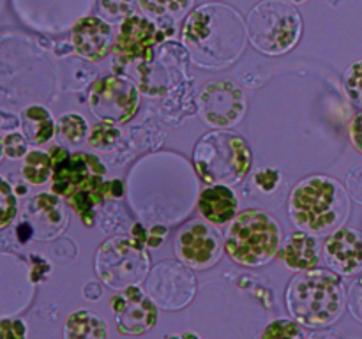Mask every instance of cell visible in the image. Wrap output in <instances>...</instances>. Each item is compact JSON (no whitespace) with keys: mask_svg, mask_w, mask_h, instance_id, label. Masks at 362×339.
Returning <instances> with one entry per match:
<instances>
[{"mask_svg":"<svg viewBox=\"0 0 362 339\" xmlns=\"http://www.w3.org/2000/svg\"><path fill=\"white\" fill-rule=\"evenodd\" d=\"M193 165L204 182L211 186H235L253 168V152L244 136L233 131H209L193 150Z\"/></svg>","mask_w":362,"mask_h":339,"instance_id":"5b68a950","label":"cell"},{"mask_svg":"<svg viewBox=\"0 0 362 339\" xmlns=\"http://www.w3.org/2000/svg\"><path fill=\"white\" fill-rule=\"evenodd\" d=\"M198 212L211 225H226L239 214V198L230 186H209L198 196Z\"/></svg>","mask_w":362,"mask_h":339,"instance_id":"d6986e66","label":"cell"},{"mask_svg":"<svg viewBox=\"0 0 362 339\" xmlns=\"http://www.w3.org/2000/svg\"><path fill=\"white\" fill-rule=\"evenodd\" d=\"M25 221L30 222L34 237H39L41 240L53 239L67 225V214L62 205V198L49 193L35 194L27 203Z\"/></svg>","mask_w":362,"mask_h":339,"instance_id":"e0dca14e","label":"cell"},{"mask_svg":"<svg viewBox=\"0 0 362 339\" xmlns=\"http://www.w3.org/2000/svg\"><path fill=\"white\" fill-rule=\"evenodd\" d=\"M88 108L101 122L113 126L129 122L140 108L138 85L117 73L98 78L88 92Z\"/></svg>","mask_w":362,"mask_h":339,"instance_id":"30bf717a","label":"cell"},{"mask_svg":"<svg viewBox=\"0 0 362 339\" xmlns=\"http://www.w3.org/2000/svg\"><path fill=\"white\" fill-rule=\"evenodd\" d=\"M168 235V228L163 225H154L147 230V247H159L165 242V237Z\"/></svg>","mask_w":362,"mask_h":339,"instance_id":"d590c367","label":"cell"},{"mask_svg":"<svg viewBox=\"0 0 362 339\" xmlns=\"http://www.w3.org/2000/svg\"><path fill=\"white\" fill-rule=\"evenodd\" d=\"M145 292L159 309L179 311L189 306L193 300L197 293V278L191 268L180 261H159L148 272Z\"/></svg>","mask_w":362,"mask_h":339,"instance_id":"8fae6325","label":"cell"},{"mask_svg":"<svg viewBox=\"0 0 362 339\" xmlns=\"http://www.w3.org/2000/svg\"><path fill=\"white\" fill-rule=\"evenodd\" d=\"M18 215V194L6 177L0 175V230L7 228Z\"/></svg>","mask_w":362,"mask_h":339,"instance_id":"83f0119b","label":"cell"},{"mask_svg":"<svg viewBox=\"0 0 362 339\" xmlns=\"http://www.w3.org/2000/svg\"><path fill=\"white\" fill-rule=\"evenodd\" d=\"M120 129L113 124H106V122H99L95 126H92L90 133H88L87 143L90 145L92 148L101 152H108L115 147L117 143L120 141Z\"/></svg>","mask_w":362,"mask_h":339,"instance_id":"d4e9b609","label":"cell"},{"mask_svg":"<svg viewBox=\"0 0 362 339\" xmlns=\"http://www.w3.org/2000/svg\"><path fill=\"white\" fill-rule=\"evenodd\" d=\"M225 251L240 267H264L279 253L281 226L269 212L246 208L230 222L225 233Z\"/></svg>","mask_w":362,"mask_h":339,"instance_id":"8992f818","label":"cell"},{"mask_svg":"<svg viewBox=\"0 0 362 339\" xmlns=\"http://www.w3.org/2000/svg\"><path fill=\"white\" fill-rule=\"evenodd\" d=\"M165 339H202V338L197 334V332H193V331H184V332H179V334L165 335Z\"/></svg>","mask_w":362,"mask_h":339,"instance_id":"60d3db41","label":"cell"},{"mask_svg":"<svg viewBox=\"0 0 362 339\" xmlns=\"http://www.w3.org/2000/svg\"><path fill=\"white\" fill-rule=\"evenodd\" d=\"M306 339H345L339 332L332 331V328H318L313 331L310 335H306Z\"/></svg>","mask_w":362,"mask_h":339,"instance_id":"f35d334b","label":"cell"},{"mask_svg":"<svg viewBox=\"0 0 362 339\" xmlns=\"http://www.w3.org/2000/svg\"><path fill=\"white\" fill-rule=\"evenodd\" d=\"M324 261L329 270L341 278L362 274V232L341 226L324 242Z\"/></svg>","mask_w":362,"mask_h":339,"instance_id":"2e32d148","label":"cell"},{"mask_svg":"<svg viewBox=\"0 0 362 339\" xmlns=\"http://www.w3.org/2000/svg\"><path fill=\"white\" fill-rule=\"evenodd\" d=\"M346 191L350 194V200L362 205V165H357L346 175Z\"/></svg>","mask_w":362,"mask_h":339,"instance_id":"836d02e7","label":"cell"},{"mask_svg":"<svg viewBox=\"0 0 362 339\" xmlns=\"http://www.w3.org/2000/svg\"><path fill=\"white\" fill-rule=\"evenodd\" d=\"M250 186L262 196H274L283 186V175L278 168H258L251 175Z\"/></svg>","mask_w":362,"mask_h":339,"instance_id":"484cf974","label":"cell"},{"mask_svg":"<svg viewBox=\"0 0 362 339\" xmlns=\"http://www.w3.org/2000/svg\"><path fill=\"white\" fill-rule=\"evenodd\" d=\"M64 339H108V323L90 309H76L64 321Z\"/></svg>","mask_w":362,"mask_h":339,"instance_id":"ffe728a7","label":"cell"},{"mask_svg":"<svg viewBox=\"0 0 362 339\" xmlns=\"http://www.w3.org/2000/svg\"><path fill=\"white\" fill-rule=\"evenodd\" d=\"M247 32L240 14L225 4L197 7L182 25V41L204 69L228 67L239 59Z\"/></svg>","mask_w":362,"mask_h":339,"instance_id":"6da1fadb","label":"cell"},{"mask_svg":"<svg viewBox=\"0 0 362 339\" xmlns=\"http://www.w3.org/2000/svg\"><path fill=\"white\" fill-rule=\"evenodd\" d=\"M285 2L292 4V6H297V4H304V2H306V0H285Z\"/></svg>","mask_w":362,"mask_h":339,"instance_id":"7bdbcfd3","label":"cell"},{"mask_svg":"<svg viewBox=\"0 0 362 339\" xmlns=\"http://www.w3.org/2000/svg\"><path fill=\"white\" fill-rule=\"evenodd\" d=\"M115 34L110 21L101 16H83L71 27V46L80 59L99 62L113 52Z\"/></svg>","mask_w":362,"mask_h":339,"instance_id":"9a60e30c","label":"cell"},{"mask_svg":"<svg viewBox=\"0 0 362 339\" xmlns=\"http://www.w3.org/2000/svg\"><path fill=\"white\" fill-rule=\"evenodd\" d=\"M343 88L350 101L362 108V60H356L343 74Z\"/></svg>","mask_w":362,"mask_h":339,"instance_id":"f546056e","label":"cell"},{"mask_svg":"<svg viewBox=\"0 0 362 339\" xmlns=\"http://www.w3.org/2000/svg\"><path fill=\"white\" fill-rule=\"evenodd\" d=\"M18 127H21V120L16 115L7 112H0V131H7V133H13Z\"/></svg>","mask_w":362,"mask_h":339,"instance_id":"8d00e7d4","label":"cell"},{"mask_svg":"<svg viewBox=\"0 0 362 339\" xmlns=\"http://www.w3.org/2000/svg\"><path fill=\"white\" fill-rule=\"evenodd\" d=\"M115 327L122 335H141L156 327L159 307L141 286H129L117 292L110 300Z\"/></svg>","mask_w":362,"mask_h":339,"instance_id":"5bb4252c","label":"cell"},{"mask_svg":"<svg viewBox=\"0 0 362 339\" xmlns=\"http://www.w3.org/2000/svg\"><path fill=\"white\" fill-rule=\"evenodd\" d=\"M260 339H306L303 325L297 323L292 318H276L271 323L265 325Z\"/></svg>","mask_w":362,"mask_h":339,"instance_id":"4316f807","label":"cell"},{"mask_svg":"<svg viewBox=\"0 0 362 339\" xmlns=\"http://www.w3.org/2000/svg\"><path fill=\"white\" fill-rule=\"evenodd\" d=\"M225 242L216 228L205 221H189L175 237V254L191 270H209L223 256Z\"/></svg>","mask_w":362,"mask_h":339,"instance_id":"4fadbf2b","label":"cell"},{"mask_svg":"<svg viewBox=\"0 0 362 339\" xmlns=\"http://www.w3.org/2000/svg\"><path fill=\"white\" fill-rule=\"evenodd\" d=\"M94 265L101 282L117 292L129 286H140L151 272L145 247L124 235L105 240L95 253Z\"/></svg>","mask_w":362,"mask_h":339,"instance_id":"ba28073f","label":"cell"},{"mask_svg":"<svg viewBox=\"0 0 362 339\" xmlns=\"http://www.w3.org/2000/svg\"><path fill=\"white\" fill-rule=\"evenodd\" d=\"M90 133V126H88L87 119L80 113H64L57 120V136L60 141L69 145H80L83 143Z\"/></svg>","mask_w":362,"mask_h":339,"instance_id":"cb8c5ba5","label":"cell"},{"mask_svg":"<svg viewBox=\"0 0 362 339\" xmlns=\"http://www.w3.org/2000/svg\"><path fill=\"white\" fill-rule=\"evenodd\" d=\"M0 7H2V0H0Z\"/></svg>","mask_w":362,"mask_h":339,"instance_id":"ee69618b","label":"cell"},{"mask_svg":"<svg viewBox=\"0 0 362 339\" xmlns=\"http://www.w3.org/2000/svg\"><path fill=\"white\" fill-rule=\"evenodd\" d=\"M21 131L28 143L42 145L48 143L57 134V122L48 108L42 105H30L21 112Z\"/></svg>","mask_w":362,"mask_h":339,"instance_id":"44dd1931","label":"cell"},{"mask_svg":"<svg viewBox=\"0 0 362 339\" xmlns=\"http://www.w3.org/2000/svg\"><path fill=\"white\" fill-rule=\"evenodd\" d=\"M136 0H98V16L106 21H122L134 14Z\"/></svg>","mask_w":362,"mask_h":339,"instance_id":"f1b7e54d","label":"cell"},{"mask_svg":"<svg viewBox=\"0 0 362 339\" xmlns=\"http://www.w3.org/2000/svg\"><path fill=\"white\" fill-rule=\"evenodd\" d=\"M247 39L262 55L279 56L292 52L303 37V18L285 0H262L247 14Z\"/></svg>","mask_w":362,"mask_h":339,"instance_id":"52a82bcc","label":"cell"},{"mask_svg":"<svg viewBox=\"0 0 362 339\" xmlns=\"http://www.w3.org/2000/svg\"><path fill=\"white\" fill-rule=\"evenodd\" d=\"M247 97L232 80H212L204 85L198 95V115L216 131H230L243 122Z\"/></svg>","mask_w":362,"mask_h":339,"instance_id":"7c38bea8","label":"cell"},{"mask_svg":"<svg viewBox=\"0 0 362 339\" xmlns=\"http://www.w3.org/2000/svg\"><path fill=\"white\" fill-rule=\"evenodd\" d=\"M349 136L352 141V147L356 148L359 154H362V109L354 115V119L349 124Z\"/></svg>","mask_w":362,"mask_h":339,"instance_id":"e575fe53","label":"cell"},{"mask_svg":"<svg viewBox=\"0 0 362 339\" xmlns=\"http://www.w3.org/2000/svg\"><path fill=\"white\" fill-rule=\"evenodd\" d=\"M285 306L292 320L303 327L329 328L346 309L345 282L329 268L299 272L286 286Z\"/></svg>","mask_w":362,"mask_h":339,"instance_id":"277c9868","label":"cell"},{"mask_svg":"<svg viewBox=\"0 0 362 339\" xmlns=\"http://www.w3.org/2000/svg\"><path fill=\"white\" fill-rule=\"evenodd\" d=\"M346 309L354 320L362 323V274L357 275L346 290Z\"/></svg>","mask_w":362,"mask_h":339,"instance_id":"1f68e13d","label":"cell"},{"mask_svg":"<svg viewBox=\"0 0 362 339\" xmlns=\"http://www.w3.org/2000/svg\"><path fill=\"white\" fill-rule=\"evenodd\" d=\"M28 140L25 138L23 133H18V131H13V133H7L4 136V154H6L7 159H23L25 155L28 154Z\"/></svg>","mask_w":362,"mask_h":339,"instance_id":"4dcf8cb0","label":"cell"},{"mask_svg":"<svg viewBox=\"0 0 362 339\" xmlns=\"http://www.w3.org/2000/svg\"><path fill=\"white\" fill-rule=\"evenodd\" d=\"M101 286H99V282L95 281H88L87 286L83 288V297L87 300H90V302H98L99 299H101Z\"/></svg>","mask_w":362,"mask_h":339,"instance_id":"74e56055","label":"cell"},{"mask_svg":"<svg viewBox=\"0 0 362 339\" xmlns=\"http://www.w3.org/2000/svg\"><path fill=\"white\" fill-rule=\"evenodd\" d=\"M278 258L288 270L297 272V274L313 270V268H318V263H320V242L315 235L297 230L283 240Z\"/></svg>","mask_w":362,"mask_h":339,"instance_id":"ac0fdd59","label":"cell"},{"mask_svg":"<svg viewBox=\"0 0 362 339\" xmlns=\"http://www.w3.org/2000/svg\"><path fill=\"white\" fill-rule=\"evenodd\" d=\"M140 9L154 20H179L189 13L194 0H136Z\"/></svg>","mask_w":362,"mask_h":339,"instance_id":"603a6c76","label":"cell"},{"mask_svg":"<svg viewBox=\"0 0 362 339\" xmlns=\"http://www.w3.org/2000/svg\"><path fill=\"white\" fill-rule=\"evenodd\" d=\"M290 221L310 235H331L350 215V194L331 175H310L292 187L288 196Z\"/></svg>","mask_w":362,"mask_h":339,"instance_id":"3957f363","label":"cell"},{"mask_svg":"<svg viewBox=\"0 0 362 339\" xmlns=\"http://www.w3.org/2000/svg\"><path fill=\"white\" fill-rule=\"evenodd\" d=\"M175 34V20H154L147 14H131L120 21L113 44V67L119 73L131 62L154 59L156 44Z\"/></svg>","mask_w":362,"mask_h":339,"instance_id":"9c48e42d","label":"cell"},{"mask_svg":"<svg viewBox=\"0 0 362 339\" xmlns=\"http://www.w3.org/2000/svg\"><path fill=\"white\" fill-rule=\"evenodd\" d=\"M53 162L48 152L32 148L21 162V177L30 186H42L52 179Z\"/></svg>","mask_w":362,"mask_h":339,"instance_id":"7402d4cb","label":"cell"},{"mask_svg":"<svg viewBox=\"0 0 362 339\" xmlns=\"http://www.w3.org/2000/svg\"><path fill=\"white\" fill-rule=\"evenodd\" d=\"M28 328L21 318H0V339H27Z\"/></svg>","mask_w":362,"mask_h":339,"instance_id":"d6a6232c","label":"cell"},{"mask_svg":"<svg viewBox=\"0 0 362 339\" xmlns=\"http://www.w3.org/2000/svg\"><path fill=\"white\" fill-rule=\"evenodd\" d=\"M4 157H6V154H4V136L0 134V162H2Z\"/></svg>","mask_w":362,"mask_h":339,"instance_id":"b9f144b4","label":"cell"},{"mask_svg":"<svg viewBox=\"0 0 362 339\" xmlns=\"http://www.w3.org/2000/svg\"><path fill=\"white\" fill-rule=\"evenodd\" d=\"M53 162L52 193L66 200L85 226H94L95 207L108 200L106 166L88 152H69L62 145L48 150Z\"/></svg>","mask_w":362,"mask_h":339,"instance_id":"7a4b0ae2","label":"cell"},{"mask_svg":"<svg viewBox=\"0 0 362 339\" xmlns=\"http://www.w3.org/2000/svg\"><path fill=\"white\" fill-rule=\"evenodd\" d=\"M129 237L134 240V242L140 244V246H144V247L147 246V230H145L140 222H136V225L131 228Z\"/></svg>","mask_w":362,"mask_h":339,"instance_id":"ab89813d","label":"cell"}]
</instances>
